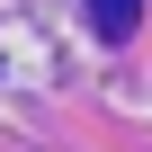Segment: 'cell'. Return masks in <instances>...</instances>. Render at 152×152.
I'll list each match as a JSON object with an SVG mask.
<instances>
[{"label":"cell","instance_id":"obj_1","mask_svg":"<svg viewBox=\"0 0 152 152\" xmlns=\"http://www.w3.org/2000/svg\"><path fill=\"white\" fill-rule=\"evenodd\" d=\"M134 18H143V0H90V27H99L107 45H125V36H134Z\"/></svg>","mask_w":152,"mask_h":152}]
</instances>
